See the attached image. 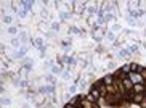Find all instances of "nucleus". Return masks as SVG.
<instances>
[{"label": "nucleus", "mask_w": 146, "mask_h": 108, "mask_svg": "<svg viewBox=\"0 0 146 108\" xmlns=\"http://www.w3.org/2000/svg\"><path fill=\"white\" fill-rule=\"evenodd\" d=\"M128 52H138V45H130L128 47Z\"/></svg>", "instance_id": "obj_12"}, {"label": "nucleus", "mask_w": 146, "mask_h": 108, "mask_svg": "<svg viewBox=\"0 0 146 108\" xmlns=\"http://www.w3.org/2000/svg\"><path fill=\"white\" fill-rule=\"evenodd\" d=\"M122 84H124L125 90H132V89H133V86H135V84L132 82V79H127V77H125V79L122 81Z\"/></svg>", "instance_id": "obj_2"}, {"label": "nucleus", "mask_w": 146, "mask_h": 108, "mask_svg": "<svg viewBox=\"0 0 146 108\" xmlns=\"http://www.w3.org/2000/svg\"><path fill=\"white\" fill-rule=\"evenodd\" d=\"M140 105H141V108H146V100H143V102H141Z\"/></svg>", "instance_id": "obj_20"}, {"label": "nucleus", "mask_w": 146, "mask_h": 108, "mask_svg": "<svg viewBox=\"0 0 146 108\" xmlns=\"http://www.w3.org/2000/svg\"><path fill=\"white\" fill-rule=\"evenodd\" d=\"M106 37H108V39H109V40H116V37H114V32H106Z\"/></svg>", "instance_id": "obj_11"}, {"label": "nucleus", "mask_w": 146, "mask_h": 108, "mask_svg": "<svg viewBox=\"0 0 146 108\" xmlns=\"http://www.w3.org/2000/svg\"><path fill=\"white\" fill-rule=\"evenodd\" d=\"M103 82L108 84V86H111V84H113V76H106V77L103 79Z\"/></svg>", "instance_id": "obj_6"}, {"label": "nucleus", "mask_w": 146, "mask_h": 108, "mask_svg": "<svg viewBox=\"0 0 146 108\" xmlns=\"http://www.w3.org/2000/svg\"><path fill=\"white\" fill-rule=\"evenodd\" d=\"M3 23H5V24H11L13 18H11V16H3Z\"/></svg>", "instance_id": "obj_8"}, {"label": "nucleus", "mask_w": 146, "mask_h": 108, "mask_svg": "<svg viewBox=\"0 0 146 108\" xmlns=\"http://www.w3.org/2000/svg\"><path fill=\"white\" fill-rule=\"evenodd\" d=\"M52 73H53V74L59 73V66H53V65H52Z\"/></svg>", "instance_id": "obj_13"}, {"label": "nucleus", "mask_w": 146, "mask_h": 108, "mask_svg": "<svg viewBox=\"0 0 146 108\" xmlns=\"http://www.w3.org/2000/svg\"><path fill=\"white\" fill-rule=\"evenodd\" d=\"M21 5L24 6V10H26V11H29V10L32 8V2H21Z\"/></svg>", "instance_id": "obj_4"}, {"label": "nucleus", "mask_w": 146, "mask_h": 108, "mask_svg": "<svg viewBox=\"0 0 146 108\" xmlns=\"http://www.w3.org/2000/svg\"><path fill=\"white\" fill-rule=\"evenodd\" d=\"M11 45L18 47V45H19V40H18V39H11Z\"/></svg>", "instance_id": "obj_15"}, {"label": "nucleus", "mask_w": 146, "mask_h": 108, "mask_svg": "<svg viewBox=\"0 0 146 108\" xmlns=\"http://www.w3.org/2000/svg\"><path fill=\"white\" fill-rule=\"evenodd\" d=\"M143 100H145V99H143V95H140V94H137V95L133 97V102H135V103H141Z\"/></svg>", "instance_id": "obj_5"}, {"label": "nucleus", "mask_w": 146, "mask_h": 108, "mask_svg": "<svg viewBox=\"0 0 146 108\" xmlns=\"http://www.w3.org/2000/svg\"><path fill=\"white\" fill-rule=\"evenodd\" d=\"M133 90H135L137 94H141V92L145 90V86H143V84H135V86H133Z\"/></svg>", "instance_id": "obj_3"}, {"label": "nucleus", "mask_w": 146, "mask_h": 108, "mask_svg": "<svg viewBox=\"0 0 146 108\" xmlns=\"http://www.w3.org/2000/svg\"><path fill=\"white\" fill-rule=\"evenodd\" d=\"M52 29L58 31V29H59V24H58V23H52Z\"/></svg>", "instance_id": "obj_14"}, {"label": "nucleus", "mask_w": 146, "mask_h": 108, "mask_svg": "<svg viewBox=\"0 0 146 108\" xmlns=\"http://www.w3.org/2000/svg\"><path fill=\"white\" fill-rule=\"evenodd\" d=\"M10 103H11V100H10V99H3V105H10Z\"/></svg>", "instance_id": "obj_18"}, {"label": "nucleus", "mask_w": 146, "mask_h": 108, "mask_svg": "<svg viewBox=\"0 0 146 108\" xmlns=\"http://www.w3.org/2000/svg\"><path fill=\"white\" fill-rule=\"evenodd\" d=\"M64 108H74V105H72V103H67V105L64 107Z\"/></svg>", "instance_id": "obj_21"}, {"label": "nucleus", "mask_w": 146, "mask_h": 108, "mask_svg": "<svg viewBox=\"0 0 146 108\" xmlns=\"http://www.w3.org/2000/svg\"><path fill=\"white\" fill-rule=\"evenodd\" d=\"M8 34H18V28H13V26H10L8 28Z\"/></svg>", "instance_id": "obj_9"}, {"label": "nucleus", "mask_w": 146, "mask_h": 108, "mask_svg": "<svg viewBox=\"0 0 146 108\" xmlns=\"http://www.w3.org/2000/svg\"><path fill=\"white\" fill-rule=\"evenodd\" d=\"M47 81H48L50 84H52V82L55 84V77H53V76H47Z\"/></svg>", "instance_id": "obj_16"}, {"label": "nucleus", "mask_w": 146, "mask_h": 108, "mask_svg": "<svg viewBox=\"0 0 146 108\" xmlns=\"http://www.w3.org/2000/svg\"><path fill=\"white\" fill-rule=\"evenodd\" d=\"M140 74H141V77H143V79L146 81V69H141V73H140Z\"/></svg>", "instance_id": "obj_19"}, {"label": "nucleus", "mask_w": 146, "mask_h": 108, "mask_svg": "<svg viewBox=\"0 0 146 108\" xmlns=\"http://www.w3.org/2000/svg\"><path fill=\"white\" fill-rule=\"evenodd\" d=\"M130 71V65H125V66H122V69H120V73H128ZM132 73V71H130Z\"/></svg>", "instance_id": "obj_10"}, {"label": "nucleus", "mask_w": 146, "mask_h": 108, "mask_svg": "<svg viewBox=\"0 0 146 108\" xmlns=\"http://www.w3.org/2000/svg\"><path fill=\"white\" fill-rule=\"evenodd\" d=\"M69 31L72 32V34H77V32H80V29H77V28H71Z\"/></svg>", "instance_id": "obj_17"}, {"label": "nucleus", "mask_w": 146, "mask_h": 108, "mask_svg": "<svg viewBox=\"0 0 146 108\" xmlns=\"http://www.w3.org/2000/svg\"><path fill=\"white\" fill-rule=\"evenodd\" d=\"M103 34H104V31H103V29H101V28H100V26H98V24H95L93 37H95V39H101V37H103Z\"/></svg>", "instance_id": "obj_1"}, {"label": "nucleus", "mask_w": 146, "mask_h": 108, "mask_svg": "<svg viewBox=\"0 0 146 108\" xmlns=\"http://www.w3.org/2000/svg\"><path fill=\"white\" fill-rule=\"evenodd\" d=\"M90 95H91V97H93V99H95V100H96V99H98V97H100V92H98V89H91V94H90Z\"/></svg>", "instance_id": "obj_7"}]
</instances>
